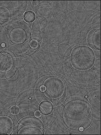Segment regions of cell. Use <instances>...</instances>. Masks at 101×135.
Masks as SVG:
<instances>
[{"instance_id":"1","label":"cell","mask_w":101,"mask_h":135,"mask_svg":"<svg viewBox=\"0 0 101 135\" xmlns=\"http://www.w3.org/2000/svg\"><path fill=\"white\" fill-rule=\"evenodd\" d=\"M94 59L92 51L88 47H77L72 52V63L78 69L85 70L90 68L93 63Z\"/></svg>"},{"instance_id":"2","label":"cell","mask_w":101,"mask_h":135,"mask_svg":"<svg viewBox=\"0 0 101 135\" xmlns=\"http://www.w3.org/2000/svg\"><path fill=\"white\" fill-rule=\"evenodd\" d=\"M47 86V94L52 98L58 97L63 91V86L62 82L57 78H50L46 81Z\"/></svg>"},{"instance_id":"3","label":"cell","mask_w":101,"mask_h":135,"mask_svg":"<svg viewBox=\"0 0 101 135\" xmlns=\"http://www.w3.org/2000/svg\"><path fill=\"white\" fill-rule=\"evenodd\" d=\"M89 44L91 46L98 49H100V30H93L88 37Z\"/></svg>"},{"instance_id":"4","label":"cell","mask_w":101,"mask_h":135,"mask_svg":"<svg viewBox=\"0 0 101 135\" xmlns=\"http://www.w3.org/2000/svg\"><path fill=\"white\" fill-rule=\"evenodd\" d=\"M12 127L10 119L6 117H0V134H8L11 132Z\"/></svg>"},{"instance_id":"5","label":"cell","mask_w":101,"mask_h":135,"mask_svg":"<svg viewBox=\"0 0 101 135\" xmlns=\"http://www.w3.org/2000/svg\"><path fill=\"white\" fill-rule=\"evenodd\" d=\"M11 37L13 41L16 43H21L25 40L26 33L23 30L17 29L12 32Z\"/></svg>"},{"instance_id":"6","label":"cell","mask_w":101,"mask_h":135,"mask_svg":"<svg viewBox=\"0 0 101 135\" xmlns=\"http://www.w3.org/2000/svg\"><path fill=\"white\" fill-rule=\"evenodd\" d=\"M12 64L10 56L5 54L0 55V71H7L11 67Z\"/></svg>"},{"instance_id":"7","label":"cell","mask_w":101,"mask_h":135,"mask_svg":"<svg viewBox=\"0 0 101 135\" xmlns=\"http://www.w3.org/2000/svg\"><path fill=\"white\" fill-rule=\"evenodd\" d=\"M9 14L6 8L0 7V25L6 23L9 20Z\"/></svg>"},{"instance_id":"8","label":"cell","mask_w":101,"mask_h":135,"mask_svg":"<svg viewBox=\"0 0 101 135\" xmlns=\"http://www.w3.org/2000/svg\"><path fill=\"white\" fill-rule=\"evenodd\" d=\"M40 109L41 111L43 114H50L52 111V106L50 102H43L40 105Z\"/></svg>"},{"instance_id":"9","label":"cell","mask_w":101,"mask_h":135,"mask_svg":"<svg viewBox=\"0 0 101 135\" xmlns=\"http://www.w3.org/2000/svg\"><path fill=\"white\" fill-rule=\"evenodd\" d=\"M70 50L69 47L65 44L61 45L59 48V52L63 56H67L69 55Z\"/></svg>"},{"instance_id":"10","label":"cell","mask_w":101,"mask_h":135,"mask_svg":"<svg viewBox=\"0 0 101 135\" xmlns=\"http://www.w3.org/2000/svg\"><path fill=\"white\" fill-rule=\"evenodd\" d=\"M35 15L33 12L28 11L25 13L24 15V19L27 22H31L34 21Z\"/></svg>"},{"instance_id":"11","label":"cell","mask_w":101,"mask_h":135,"mask_svg":"<svg viewBox=\"0 0 101 135\" xmlns=\"http://www.w3.org/2000/svg\"><path fill=\"white\" fill-rule=\"evenodd\" d=\"M11 112L12 114L16 115V114H18L19 112V108L17 106H14L11 108Z\"/></svg>"},{"instance_id":"12","label":"cell","mask_w":101,"mask_h":135,"mask_svg":"<svg viewBox=\"0 0 101 135\" xmlns=\"http://www.w3.org/2000/svg\"><path fill=\"white\" fill-rule=\"evenodd\" d=\"M30 46L32 48H36L38 46V43L36 40L32 41L30 43Z\"/></svg>"},{"instance_id":"13","label":"cell","mask_w":101,"mask_h":135,"mask_svg":"<svg viewBox=\"0 0 101 135\" xmlns=\"http://www.w3.org/2000/svg\"><path fill=\"white\" fill-rule=\"evenodd\" d=\"M34 115L35 116L37 117H39L41 115V114L39 111H36L35 112Z\"/></svg>"},{"instance_id":"14","label":"cell","mask_w":101,"mask_h":135,"mask_svg":"<svg viewBox=\"0 0 101 135\" xmlns=\"http://www.w3.org/2000/svg\"><path fill=\"white\" fill-rule=\"evenodd\" d=\"M40 90L42 91H44L46 90V87L45 86L42 85L40 87Z\"/></svg>"},{"instance_id":"15","label":"cell","mask_w":101,"mask_h":135,"mask_svg":"<svg viewBox=\"0 0 101 135\" xmlns=\"http://www.w3.org/2000/svg\"><path fill=\"white\" fill-rule=\"evenodd\" d=\"M79 131H84V128L83 127H80L79 128Z\"/></svg>"},{"instance_id":"16","label":"cell","mask_w":101,"mask_h":135,"mask_svg":"<svg viewBox=\"0 0 101 135\" xmlns=\"http://www.w3.org/2000/svg\"><path fill=\"white\" fill-rule=\"evenodd\" d=\"M5 44L4 43H2V47H4L5 46Z\"/></svg>"}]
</instances>
